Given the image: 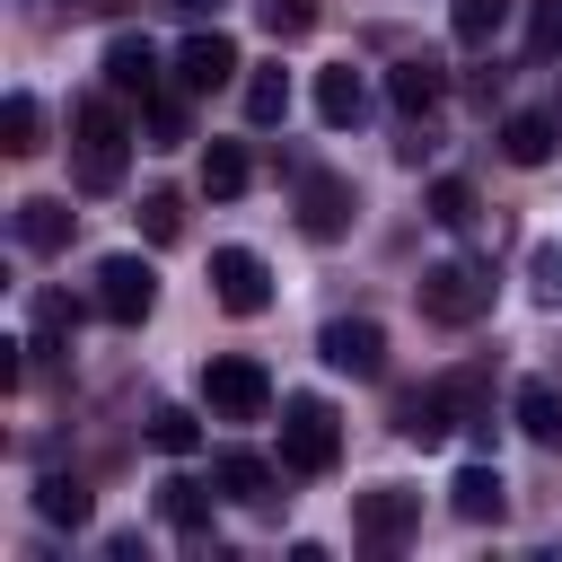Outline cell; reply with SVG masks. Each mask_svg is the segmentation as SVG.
Segmentation results:
<instances>
[{"label": "cell", "instance_id": "cell-1", "mask_svg": "<svg viewBox=\"0 0 562 562\" xmlns=\"http://www.w3.org/2000/svg\"><path fill=\"white\" fill-rule=\"evenodd\" d=\"M132 140H140V132L114 114V97H88V105L70 114V176H79V193H123Z\"/></svg>", "mask_w": 562, "mask_h": 562}, {"label": "cell", "instance_id": "cell-2", "mask_svg": "<svg viewBox=\"0 0 562 562\" xmlns=\"http://www.w3.org/2000/svg\"><path fill=\"white\" fill-rule=\"evenodd\" d=\"M342 457V413L325 395H281V465L290 474H334Z\"/></svg>", "mask_w": 562, "mask_h": 562}, {"label": "cell", "instance_id": "cell-3", "mask_svg": "<svg viewBox=\"0 0 562 562\" xmlns=\"http://www.w3.org/2000/svg\"><path fill=\"white\" fill-rule=\"evenodd\" d=\"M422 316H430V325H474V316H492V263H474V255L430 263V272H422Z\"/></svg>", "mask_w": 562, "mask_h": 562}, {"label": "cell", "instance_id": "cell-4", "mask_svg": "<svg viewBox=\"0 0 562 562\" xmlns=\"http://www.w3.org/2000/svg\"><path fill=\"white\" fill-rule=\"evenodd\" d=\"M202 404H211V422H263V413H272V378H263V360L220 351V360L202 369Z\"/></svg>", "mask_w": 562, "mask_h": 562}, {"label": "cell", "instance_id": "cell-5", "mask_svg": "<svg viewBox=\"0 0 562 562\" xmlns=\"http://www.w3.org/2000/svg\"><path fill=\"white\" fill-rule=\"evenodd\" d=\"M413 527H422V492H404V483H378V492L351 501V536H360L369 553H395Z\"/></svg>", "mask_w": 562, "mask_h": 562}, {"label": "cell", "instance_id": "cell-6", "mask_svg": "<svg viewBox=\"0 0 562 562\" xmlns=\"http://www.w3.org/2000/svg\"><path fill=\"white\" fill-rule=\"evenodd\" d=\"M351 211H360L351 176H334V167H299V228H307L316 246H334V237L351 228Z\"/></svg>", "mask_w": 562, "mask_h": 562}, {"label": "cell", "instance_id": "cell-7", "mask_svg": "<svg viewBox=\"0 0 562 562\" xmlns=\"http://www.w3.org/2000/svg\"><path fill=\"white\" fill-rule=\"evenodd\" d=\"M211 299H220L228 316H263V307H272V263H263L255 246H220V255H211Z\"/></svg>", "mask_w": 562, "mask_h": 562}, {"label": "cell", "instance_id": "cell-8", "mask_svg": "<svg viewBox=\"0 0 562 562\" xmlns=\"http://www.w3.org/2000/svg\"><path fill=\"white\" fill-rule=\"evenodd\" d=\"M149 307H158V272H149L140 255H105V263H97V316L140 325Z\"/></svg>", "mask_w": 562, "mask_h": 562}, {"label": "cell", "instance_id": "cell-9", "mask_svg": "<svg viewBox=\"0 0 562 562\" xmlns=\"http://www.w3.org/2000/svg\"><path fill=\"white\" fill-rule=\"evenodd\" d=\"M316 360L342 369V378H378V369H386V325H378V316H334V325L316 334Z\"/></svg>", "mask_w": 562, "mask_h": 562}, {"label": "cell", "instance_id": "cell-10", "mask_svg": "<svg viewBox=\"0 0 562 562\" xmlns=\"http://www.w3.org/2000/svg\"><path fill=\"white\" fill-rule=\"evenodd\" d=\"M237 70H246V61H237V44H228L220 26H193V35L176 44V88H184V97H211V88H228Z\"/></svg>", "mask_w": 562, "mask_h": 562}, {"label": "cell", "instance_id": "cell-11", "mask_svg": "<svg viewBox=\"0 0 562 562\" xmlns=\"http://www.w3.org/2000/svg\"><path fill=\"white\" fill-rule=\"evenodd\" d=\"M386 97H395L404 123H422V114L448 97V61H439V53H404V61L386 70Z\"/></svg>", "mask_w": 562, "mask_h": 562}, {"label": "cell", "instance_id": "cell-12", "mask_svg": "<svg viewBox=\"0 0 562 562\" xmlns=\"http://www.w3.org/2000/svg\"><path fill=\"white\" fill-rule=\"evenodd\" d=\"M105 88H114V97H158V44L123 26V35L105 44Z\"/></svg>", "mask_w": 562, "mask_h": 562}, {"label": "cell", "instance_id": "cell-13", "mask_svg": "<svg viewBox=\"0 0 562 562\" xmlns=\"http://www.w3.org/2000/svg\"><path fill=\"white\" fill-rule=\"evenodd\" d=\"M316 114H325L334 132H351V123L369 114V79H360L351 61H325V70H316Z\"/></svg>", "mask_w": 562, "mask_h": 562}, {"label": "cell", "instance_id": "cell-14", "mask_svg": "<svg viewBox=\"0 0 562 562\" xmlns=\"http://www.w3.org/2000/svg\"><path fill=\"white\" fill-rule=\"evenodd\" d=\"M70 220H79V211H70L61 193H35V202H18V246H26V255H61V246H70Z\"/></svg>", "mask_w": 562, "mask_h": 562}, {"label": "cell", "instance_id": "cell-15", "mask_svg": "<svg viewBox=\"0 0 562 562\" xmlns=\"http://www.w3.org/2000/svg\"><path fill=\"white\" fill-rule=\"evenodd\" d=\"M457 430V413H448V395L439 386H413V395H395V439H413V448H439Z\"/></svg>", "mask_w": 562, "mask_h": 562}, {"label": "cell", "instance_id": "cell-16", "mask_svg": "<svg viewBox=\"0 0 562 562\" xmlns=\"http://www.w3.org/2000/svg\"><path fill=\"white\" fill-rule=\"evenodd\" d=\"M211 483H220L228 501H246V509H272V465H263L255 448H220V457H211Z\"/></svg>", "mask_w": 562, "mask_h": 562}, {"label": "cell", "instance_id": "cell-17", "mask_svg": "<svg viewBox=\"0 0 562 562\" xmlns=\"http://www.w3.org/2000/svg\"><path fill=\"white\" fill-rule=\"evenodd\" d=\"M509 422H518L536 448H562V386H553V378H527V386L509 395Z\"/></svg>", "mask_w": 562, "mask_h": 562}, {"label": "cell", "instance_id": "cell-18", "mask_svg": "<svg viewBox=\"0 0 562 562\" xmlns=\"http://www.w3.org/2000/svg\"><path fill=\"white\" fill-rule=\"evenodd\" d=\"M448 501H457V518H474V527H501V509H509V483H501V465H465V474L448 483Z\"/></svg>", "mask_w": 562, "mask_h": 562}, {"label": "cell", "instance_id": "cell-19", "mask_svg": "<svg viewBox=\"0 0 562 562\" xmlns=\"http://www.w3.org/2000/svg\"><path fill=\"white\" fill-rule=\"evenodd\" d=\"M158 518H167V527H184L193 544H211V483L167 474V483H158Z\"/></svg>", "mask_w": 562, "mask_h": 562}, {"label": "cell", "instance_id": "cell-20", "mask_svg": "<svg viewBox=\"0 0 562 562\" xmlns=\"http://www.w3.org/2000/svg\"><path fill=\"white\" fill-rule=\"evenodd\" d=\"M553 140H562V114H509V123H501V158H509V167H544Z\"/></svg>", "mask_w": 562, "mask_h": 562}, {"label": "cell", "instance_id": "cell-21", "mask_svg": "<svg viewBox=\"0 0 562 562\" xmlns=\"http://www.w3.org/2000/svg\"><path fill=\"white\" fill-rule=\"evenodd\" d=\"M0 149H9V158H35V149H44V105H35L26 88L0 97Z\"/></svg>", "mask_w": 562, "mask_h": 562}, {"label": "cell", "instance_id": "cell-22", "mask_svg": "<svg viewBox=\"0 0 562 562\" xmlns=\"http://www.w3.org/2000/svg\"><path fill=\"white\" fill-rule=\"evenodd\" d=\"M246 176H255V158H246L237 140H211V158H202V193H211V202H237Z\"/></svg>", "mask_w": 562, "mask_h": 562}, {"label": "cell", "instance_id": "cell-23", "mask_svg": "<svg viewBox=\"0 0 562 562\" xmlns=\"http://www.w3.org/2000/svg\"><path fill=\"white\" fill-rule=\"evenodd\" d=\"M35 509H44L53 527H88V509H97V501H88V483H79V474H44V483H35Z\"/></svg>", "mask_w": 562, "mask_h": 562}, {"label": "cell", "instance_id": "cell-24", "mask_svg": "<svg viewBox=\"0 0 562 562\" xmlns=\"http://www.w3.org/2000/svg\"><path fill=\"white\" fill-rule=\"evenodd\" d=\"M281 114H290V70L281 61L246 70V123H281Z\"/></svg>", "mask_w": 562, "mask_h": 562}, {"label": "cell", "instance_id": "cell-25", "mask_svg": "<svg viewBox=\"0 0 562 562\" xmlns=\"http://www.w3.org/2000/svg\"><path fill=\"white\" fill-rule=\"evenodd\" d=\"M140 149H184V97H140Z\"/></svg>", "mask_w": 562, "mask_h": 562}, {"label": "cell", "instance_id": "cell-26", "mask_svg": "<svg viewBox=\"0 0 562 562\" xmlns=\"http://www.w3.org/2000/svg\"><path fill=\"white\" fill-rule=\"evenodd\" d=\"M422 211H430V220H439V228H474V220H483V193H474V184H465V176H439V184H430V202H422Z\"/></svg>", "mask_w": 562, "mask_h": 562}, {"label": "cell", "instance_id": "cell-27", "mask_svg": "<svg viewBox=\"0 0 562 562\" xmlns=\"http://www.w3.org/2000/svg\"><path fill=\"white\" fill-rule=\"evenodd\" d=\"M149 448H158V457H193V448H202V422H193L184 404H149Z\"/></svg>", "mask_w": 562, "mask_h": 562}, {"label": "cell", "instance_id": "cell-28", "mask_svg": "<svg viewBox=\"0 0 562 562\" xmlns=\"http://www.w3.org/2000/svg\"><path fill=\"white\" fill-rule=\"evenodd\" d=\"M70 334H79V307H70L61 290H35V351L53 360V351H61Z\"/></svg>", "mask_w": 562, "mask_h": 562}, {"label": "cell", "instance_id": "cell-29", "mask_svg": "<svg viewBox=\"0 0 562 562\" xmlns=\"http://www.w3.org/2000/svg\"><path fill=\"white\" fill-rule=\"evenodd\" d=\"M509 9H518V0H457V9H448V26H457V44H492Z\"/></svg>", "mask_w": 562, "mask_h": 562}, {"label": "cell", "instance_id": "cell-30", "mask_svg": "<svg viewBox=\"0 0 562 562\" xmlns=\"http://www.w3.org/2000/svg\"><path fill=\"white\" fill-rule=\"evenodd\" d=\"M255 18H263L272 44H299V35L316 26V0H255Z\"/></svg>", "mask_w": 562, "mask_h": 562}, {"label": "cell", "instance_id": "cell-31", "mask_svg": "<svg viewBox=\"0 0 562 562\" xmlns=\"http://www.w3.org/2000/svg\"><path fill=\"white\" fill-rule=\"evenodd\" d=\"M140 237H149V246H176V237H184V202H176V193H140Z\"/></svg>", "mask_w": 562, "mask_h": 562}, {"label": "cell", "instance_id": "cell-32", "mask_svg": "<svg viewBox=\"0 0 562 562\" xmlns=\"http://www.w3.org/2000/svg\"><path fill=\"white\" fill-rule=\"evenodd\" d=\"M562 53V0H527V61Z\"/></svg>", "mask_w": 562, "mask_h": 562}, {"label": "cell", "instance_id": "cell-33", "mask_svg": "<svg viewBox=\"0 0 562 562\" xmlns=\"http://www.w3.org/2000/svg\"><path fill=\"white\" fill-rule=\"evenodd\" d=\"M527 290H536V307H562V246L527 255Z\"/></svg>", "mask_w": 562, "mask_h": 562}, {"label": "cell", "instance_id": "cell-34", "mask_svg": "<svg viewBox=\"0 0 562 562\" xmlns=\"http://www.w3.org/2000/svg\"><path fill=\"white\" fill-rule=\"evenodd\" d=\"M430 149H439V132H430V114H422V123H404V140H395V158H404V167H422Z\"/></svg>", "mask_w": 562, "mask_h": 562}, {"label": "cell", "instance_id": "cell-35", "mask_svg": "<svg viewBox=\"0 0 562 562\" xmlns=\"http://www.w3.org/2000/svg\"><path fill=\"white\" fill-rule=\"evenodd\" d=\"M44 18H123V0H44Z\"/></svg>", "mask_w": 562, "mask_h": 562}, {"label": "cell", "instance_id": "cell-36", "mask_svg": "<svg viewBox=\"0 0 562 562\" xmlns=\"http://www.w3.org/2000/svg\"><path fill=\"white\" fill-rule=\"evenodd\" d=\"M167 9H176V18H211L220 0H167Z\"/></svg>", "mask_w": 562, "mask_h": 562}]
</instances>
